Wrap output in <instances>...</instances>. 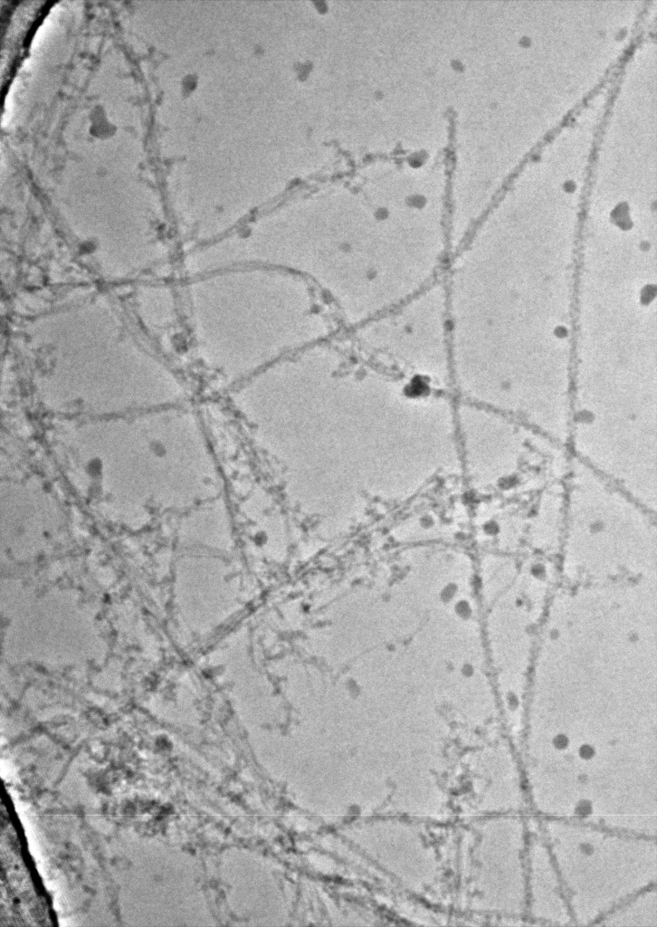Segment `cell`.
Returning <instances> with one entry per match:
<instances>
[{
  "label": "cell",
  "instance_id": "1",
  "mask_svg": "<svg viewBox=\"0 0 657 927\" xmlns=\"http://www.w3.org/2000/svg\"><path fill=\"white\" fill-rule=\"evenodd\" d=\"M207 272L193 291L195 331L202 359L221 377L244 381L331 336V316L304 279L260 265Z\"/></svg>",
  "mask_w": 657,
  "mask_h": 927
},
{
  "label": "cell",
  "instance_id": "4",
  "mask_svg": "<svg viewBox=\"0 0 657 927\" xmlns=\"http://www.w3.org/2000/svg\"><path fill=\"white\" fill-rule=\"evenodd\" d=\"M581 756L584 758H590L593 755V750L589 746H585L580 750Z\"/></svg>",
  "mask_w": 657,
  "mask_h": 927
},
{
  "label": "cell",
  "instance_id": "5",
  "mask_svg": "<svg viewBox=\"0 0 657 927\" xmlns=\"http://www.w3.org/2000/svg\"><path fill=\"white\" fill-rule=\"evenodd\" d=\"M567 741L563 736L557 737L556 739V741H555V744L557 745V747H565L567 745Z\"/></svg>",
  "mask_w": 657,
  "mask_h": 927
},
{
  "label": "cell",
  "instance_id": "3",
  "mask_svg": "<svg viewBox=\"0 0 657 927\" xmlns=\"http://www.w3.org/2000/svg\"><path fill=\"white\" fill-rule=\"evenodd\" d=\"M447 310L444 287L435 282L354 328L355 347L381 365L442 376L448 360Z\"/></svg>",
  "mask_w": 657,
  "mask_h": 927
},
{
  "label": "cell",
  "instance_id": "2",
  "mask_svg": "<svg viewBox=\"0 0 657 927\" xmlns=\"http://www.w3.org/2000/svg\"><path fill=\"white\" fill-rule=\"evenodd\" d=\"M491 435L487 460L464 463L472 487L500 501H528L567 483V445L511 416L486 408Z\"/></svg>",
  "mask_w": 657,
  "mask_h": 927
}]
</instances>
